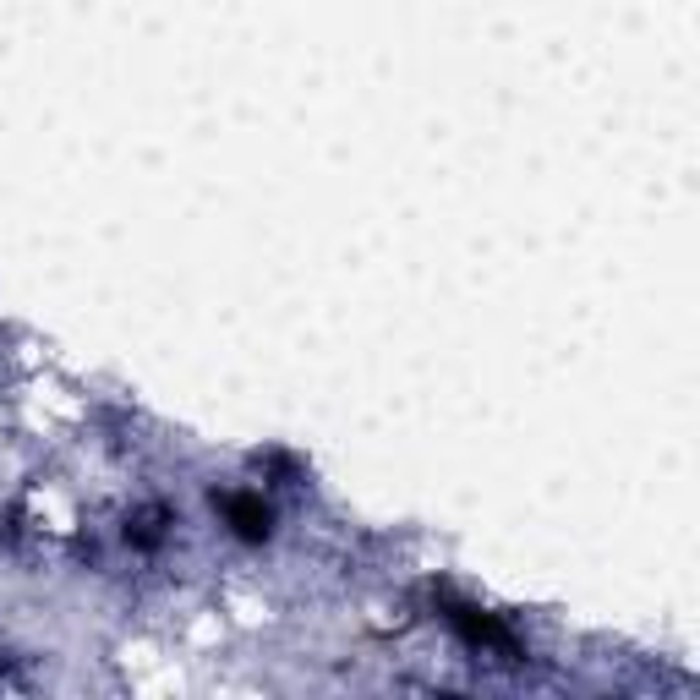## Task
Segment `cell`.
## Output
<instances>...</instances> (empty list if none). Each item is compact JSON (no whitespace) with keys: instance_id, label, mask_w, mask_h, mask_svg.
Segmentation results:
<instances>
[{"instance_id":"obj_1","label":"cell","mask_w":700,"mask_h":700,"mask_svg":"<svg viewBox=\"0 0 700 700\" xmlns=\"http://www.w3.org/2000/svg\"><path fill=\"white\" fill-rule=\"evenodd\" d=\"M230 520H236V531L241 536H268V509L263 504H252V498H230Z\"/></svg>"}]
</instances>
